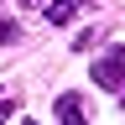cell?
<instances>
[{
    "mask_svg": "<svg viewBox=\"0 0 125 125\" xmlns=\"http://www.w3.org/2000/svg\"><path fill=\"white\" fill-rule=\"evenodd\" d=\"M89 78H94L99 89H109V94H115V89H125V42H120V47H109L104 57H94Z\"/></svg>",
    "mask_w": 125,
    "mask_h": 125,
    "instance_id": "1",
    "label": "cell"
},
{
    "mask_svg": "<svg viewBox=\"0 0 125 125\" xmlns=\"http://www.w3.org/2000/svg\"><path fill=\"white\" fill-rule=\"evenodd\" d=\"M52 120L57 125H89V99L83 94H57V104H52Z\"/></svg>",
    "mask_w": 125,
    "mask_h": 125,
    "instance_id": "2",
    "label": "cell"
},
{
    "mask_svg": "<svg viewBox=\"0 0 125 125\" xmlns=\"http://www.w3.org/2000/svg\"><path fill=\"white\" fill-rule=\"evenodd\" d=\"M78 10H83V0H52V5H47L42 16H47V21H52V26H68V21H73Z\"/></svg>",
    "mask_w": 125,
    "mask_h": 125,
    "instance_id": "3",
    "label": "cell"
},
{
    "mask_svg": "<svg viewBox=\"0 0 125 125\" xmlns=\"http://www.w3.org/2000/svg\"><path fill=\"white\" fill-rule=\"evenodd\" d=\"M21 31H16V21H0V42H16Z\"/></svg>",
    "mask_w": 125,
    "mask_h": 125,
    "instance_id": "4",
    "label": "cell"
},
{
    "mask_svg": "<svg viewBox=\"0 0 125 125\" xmlns=\"http://www.w3.org/2000/svg\"><path fill=\"white\" fill-rule=\"evenodd\" d=\"M5 120H10V99L0 94V125H5Z\"/></svg>",
    "mask_w": 125,
    "mask_h": 125,
    "instance_id": "5",
    "label": "cell"
},
{
    "mask_svg": "<svg viewBox=\"0 0 125 125\" xmlns=\"http://www.w3.org/2000/svg\"><path fill=\"white\" fill-rule=\"evenodd\" d=\"M21 5H31V10H47V5H52V0H21Z\"/></svg>",
    "mask_w": 125,
    "mask_h": 125,
    "instance_id": "6",
    "label": "cell"
},
{
    "mask_svg": "<svg viewBox=\"0 0 125 125\" xmlns=\"http://www.w3.org/2000/svg\"><path fill=\"white\" fill-rule=\"evenodd\" d=\"M0 10H5V0H0Z\"/></svg>",
    "mask_w": 125,
    "mask_h": 125,
    "instance_id": "7",
    "label": "cell"
},
{
    "mask_svg": "<svg viewBox=\"0 0 125 125\" xmlns=\"http://www.w3.org/2000/svg\"><path fill=\"white\" fill-rule=\"evenodd\" d=\"M120 104H125V99H120Z\"/></svg>",
    "mask_w": 125,
    "mask_h": 125,
    "instance_id": "8",
    "label": "cell"
}]
</instances>
